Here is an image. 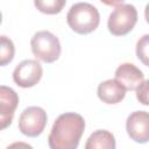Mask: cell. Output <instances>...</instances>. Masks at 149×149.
<instances>
[{"label": "cell", "instance_id": "obj_1", "mask_svg": "<svg viewBox=\"0 0 149 149\" xmlns=\"http://www.w3.org/2000/svg\"><path fill=\"white\" fill-rule=\"evenodd\" d=\"M85 130V120L78 113H63L52 125L48 136L51 149H76Z\"/></svg>", "mask_w": 149, "mask_h": 149}, {"label": "cell", "instance_id": "obj_2", "mask_svg": "<svg viewBox=\"0 0 149 149\" xmlns=\"http://www.w3.org/2000/svg\"><path fill=\"white\" fill-rule=\"evenodd\" d=\"M69 27L77 34L86 35L94 31L100 23L98 9L88 2H78L71 6L66 14Z\"/></svg>", "mask_w": 149, "mask_h": 149}, {"label": "cell", "instance_id": "obj_3", "mask_svg": "<svg viewBox=\"0 0 149 149\" xmlns=\"http://www.w3.org/2000/svg\"><path fill=\"white\" fill-rule=\"evenodd\" d=\"M31 52L44 63H54L61 56V43L56 35L49 30H41L33 35L30 41Z\"/></svg>", "mask_w": 149, "mask_h": 149}, {"label": "cell", "instance_id": "obj_4", "mask_svg": "<svg viewBox=\"0 0 149 149\" xmlns=\"http://www.w3.org/2000/svg\"><path fill=\"white\" fill-rule=\"evenodd\" d=\"M137 22V10L130 3H120L115 6L109 14L107 27L112 35L123 36L133 30Z\"/></svg>", "mask_w": 149, "mask_h": 149}, {"label": "cell", "instance_id": "obj_5", "mask_svg": "<svg viewBox=\"0 0 149 149\" xmlns=\"http://www.w3.org/2000/svg\"><path fill=\"white\" fill-rule=\"evenodd\" d=\"M47 112L40 106L27 107L19 118V130L28 137L40 136L47 125Z\"/></svg>", "mask_w": 149, "mask_h": 149}, {"label": "cell", "instance_id": "obj_6", "mask_svg": "<svg viewBox=\"0 0 149 149\" xmlns=\"http://www.w3.org/2000/svg\"><path fill=\"white\" fill-rule=\"evenodd\" d=\"M43 69L36 59H24L13 71L14 83L23 88L35 86L42 78Z\"/></svg>", "mask_w": 149, "mask_h": 149}, {"label": "cell", "instance_id": "obj_7", "mask_svg": "<svg viewBox=\"0 0 149 149\" xmlns=\"http://www.w3.org/2000/svg\"><path fill=\"white\" fill-rule=\"evenodd\" d=\"M128 136L137 143H147L149 140V115L146 111H135L126 121Z\"/></svg>", "mask_w": 149, "mask_h": 149}, {"label": "cell", "instance_id": "obj_8", "mask_svg": "<svg viewBox=\"0 0 149 149\" xmlns=\"http://www.w3.org/2000/svg\"><path fill=\"white\" fill-rule=\"evenodd\" d=\"M17 105V93L9 86L0 85V130L10 126Z\"/></svg>", "mask_w": 149, "mask_h": 149}, {"label": "cell", "instance_id": "obj_9", "mask_svg": "<svg viewBox=\"0 0 149 149\" xmlns=\"http://www.w3.org/2000/svg\"><path fill=\"white\" fill-rule=\"evenodd\" d=\"M115 79L126 91H134L144 80V74L133 63H122L115 70Z\"/></svg>", "mask_w": 149, "mask_h": 149}, {"label": "cell", "instance_id": "obj_10", "mask_svg": "<svg viewBox=\"0 0 149 149\" xmlns=\"http://www.w3.org/2000/svg\"><path fill=\"white\" fill-rule=\"evenodd\" d=\"M126 88L115 78L101 81L97 90L98 98L108 105H115L122 101L126 97Z\"/></svg>", "mask_w": 149, "mask_h": 149}, {"label": "cell", "instance_id": "obj_11", "mask_svg": "<svg viewBox=\"0 0 149 149\" xmlns=\"http://www.w3.org/2000/svg\"><path fill=\"white\" fill-rule=\"evenodd\" d=\"M116 146L114 135L106 129L93 132L85 143V149H114Z\"/></svg>", "mask_w": 149, "mask_h": 149}, {"label": "cell", "instance_id": "obj_12", "mask_svg": "<svg viewBox=\"0 0 149 149\" xmlns=\"http://www.w3.org/2000/svg\"><path fill=\"white\" fill-rule=\"evenodd\" d=\"M66 0H34V5L43 14L55 15L62 12Z\"/></svg>", "mask_w": 149, "mask_h": 149}, {"label": "cell", "instance_id": "obj_13", "mask_svg": "<svg viewBox=\"0 0 149 149\" xmlns=\"http://www.w3.org/2000/svg\"><path fill=\"white\" fill-rule=\"evenodd\" d=\"M14 55L15 47L13 41L5 35H0V66L9 64L14 59Z\"/></svg>", "mask_w": 149, "mask_h": 149}, {"label": "cell", "instance_id": "obj_14", "mask_svg": "<svg viewBox=\"0 0 149 149\" xmlns=\"http://www.w3.org/2000/svg\"><path fill=\"white\" fill-rule=\"evenodd\" d=\"M148 49H149V35L146 34L137 41V44H136V56L146 66L149 65Z\"/></svg>", "mask_w": 149, "mask_h": 149}, {"label": "cell", "instance_id": "obj_15", "mask_svg": "<svg viewBox=\"0 0 149 149\" xmlns=\"http://www.w3.org/2000/svg\"><path fill=\"white\" fill-rule=\"evenodd\" d=\"M136 98L142 105L144 106L148 105V80L144 79L136 87Z\"/></svg>", "mask_w": 149, "mask_h": 149}, {"label": "cell", "instance_id": "obj_16", "mask_svg": "<svg viewBox=\"0 0 149 149\" xmlns=\"http://www.w3.org/2000/svg\"><path fill=\"white\" fill-rule=\"evenodd\" d=\"M100 1L107 6H118V5L122 3L125 0H100Z\"/></svg>", "mask_w": 149, "mask_h": 149}, {"label": "cell", "instance_id": "obj_17", "mask_svg": "<svg viewBox=\"0 0 149 149\" xmlns=\"http://www.w3.org/2000/svg\"><path fill=\"white\" fill-rule=\"evenodd\" d=\"M1 21H2V15H1V12H0V24H1Z\"/></svg>", "mask_w": 149, "mask_h": 149}]
</instances>
